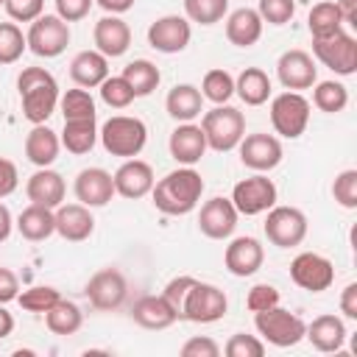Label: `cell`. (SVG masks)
I'll return each instance as SVG.
<instances>
[{"mask_svg": "<svg viewBox=\"0 0 357 357\" xmlns=\"http://www.w3.org/2000/svg\"><path fill=\"white\" fill-rule=\"evenodd\" d=\"M25 50V33L14 22H0V64H17Z\"/></svg>", "mask_w": 357, "mask_h": 357, "instance_id": "42", "label": "cell"}, {"mask_svg": "<svg viewBox=\"0 0 357 357\" xmlns=\"http://www.w3.org/2000/svg\"><path fill=\"white\" fill-rule=\"evenodd\" d=\"M223 351H226V357H262L265 354V340L257 337V335L237 332L226 340Z\"/></svg>", "mask_w": 357, "mask_h": 357, "instance_id": "46", "label": "cell"}, {"mask_svg": "<svg viewBox=\"0 0 357 357\" xmlns=\"http://www.w3.org/2000/svg\"><path fill=\"white\" fill-rule=\"evenodd\" d=\"M167 151L170 156L178 162V165H198L201 156L206 153V137L201 131V126L195 123H178L173 131H170V139H167Z\"/></svg>", "mask_w": 357, "mask_h": 357, "instance_id": "24", "label": "cell"}, {"mask_svg": "<svg viewBox=\"0 0 357 357\" xmlns=\"http://www.w3.org/2000/svg\"><path fill=\"white\" fill-rule=\"evenodd\" d=\"M112 181H114V195L137 201V198L151 195L156 176H153V167L145 159L134 156V159H123V165L112 173Z\"/></svg>", "mask_w": 357, "mask_h": 357, "instance_id": "18", "label": "cell"}, {"mask_svg": "<svg viewBox=\"0 0 357 357\" xmlns=\"http://www.w3.org/2000/svg\"><path fill=\"white\" fill-rule=\"evenodd\" d=\"M262 231L271 245L276 248H296L307 237V215L298 206H279L273 204L265 212Z\"/></svg>", "mask_w": 357, "mask_h": 357, "instance_id": "8", "label": "cell"}, {"mask_svg": "<svg viewBox=\"0 0 357 357\" xmlns=\"http://www.w3.org/2000/svg\"><path fill=\"white\" fill-rule=\"evenodd\" d=\"M307 28L312 33V39H324V36H332L337 31H343V17L337 11L335 3L324 0V3H315L307 14Z\"/></svg>", "mask_w": 357, "mask_h": 357, "instance_id": "37", "label": "cell"}, {"mask_svg": "<svg viewBox=\"0 0 357 357\" xmlns=\"http://www.w3.org/2000/svg\"><path fill=\"white\" fill-rule=\"evenodd\" d=\"M14 229L20 231L22 240H28V243H42V240H47L50 234H56L53 209L39 206V204H28V206L17 215Z\"/></svg>", "mask_w": 357, "mask_h": 357, "instance_id": "31", "label": "cell"}, {"mask_svg": "<svg viewBox=\"0 0 357 357\" xmlns=\"http://www.w3.org/2000/svg\"><path fill=\"white\" fill-rule=\"evenodd\" d=\"M106 14H126L128 8H134L137 0H95Z\"/></svg>", "mask_w": 357, "mask_h": 357, "instance_id": "56", "label": "cell"}, {"mask_svg": "<svg viewBox=\"0 0 357 357\" xmlns=\"http://www.w3.org/2000/svg\"><path fill=\"white\" fill-rule=\"evenodd\" d=\"M237 153H240L243 167H248V170H254V173H271L273 167L282 165L284 148H282V142H279L276 134L254 131V134H245V137L240 139Z\"/></svg>", "mask_w": 357, "mask_h": 357, "instance_id": "13", "label": "cell"}, {"mask_svg": "<svg viewBox=\"0 0 357 357\" xmlns=\"http://www.w3.org/2000/svg\"><path fill=\"white\" fill-rule=\"evenodd\" d=\"M273 86H271V78L265 70L259 67H245L237 78H234V95L245 103V106H262L268 103Z\"/></svg>", "mask_w": 357, "mask_h": 357, "instance_id": "32", "label": "cell"}, {"mask_svg": "<svg viewBox=\"0 0 357 357\" xmlns=\"http://www.w3.org/2000/svg\"><path fill=\"white\" fill-rule=\"evenodd\" d=\"M262 17L257 14V8H234L226 14V39L234 45V47H251L262 39Z\"/></svg>", "mask_w": 357, "mask_h": 357, "instance_id": "27", "label": "cell"}, {"mask_svg": "<svg viewBox=\"0 0 357 357\" xmlns=\"http://www.w3.org/2000/svg\"><path fill=\"white\" fill-rule=\"evenodd\" d=\"M61 151V139L53 128H47V123H36L28 137H25V159L33 167H50L59 159Z\"/></svg>", "mask_w": 357, "mask_h": 357, "instance_id": "28", "label": "cell"}, {"mask_svg": "<svg viewBox=\"0 0 357 357\" xmlns=\"http://www.w3.org/2000/svg\"><path fill=\"white\" fill-rule=\"evenodd\" d=\"M131 321L142 329H151V332H159V329H167L178 321L176 310L170 307V301L159 293V296H142L134 301L131 307Z\"/></svg>", "mask_w": 357, "mask_h": 357, "instance_id": "26", "label": "cell"}, {"mask_svg": "<svg viewBox=\"0 0 357 357\" xmlns=\"http://www.w3.org/2000/svg\"><path fill=\"white\" fill-rule=\"evenodd\" d=\"M254 326L259 332V337L276 349H293L296 343L304 340V321L284 310V307H268V310H259L254 312Z\"/></svg>", "mask_w": 357, "mask_h": 357, "instance_id": "5", "label": "cell"}, {"mask_svg": "<svg viewBox=\"0 0 357 357\" xmlns=\"http://www.w3.org/2000/svg\"><path fill=\"white\" fill-rule=\"evenodd\" d=\"M84 293H86V298H89V304L95 310L112 312V310H120L123 307V301L128 296V282H126V276H123L120 268H112L109 265V268H100V271H95L89 276Z\"/></svg>", "mask_w": 357, "mask_h": 357, "instance_id": "14", "label": "cell"}, {"mask_svg": "<svg viewBox=\"0 0 357 357\" xmlns=\"http://www.w3.org/2000/svg\"><path fill=\"white\" fill-rule=\"evenodd\" d=\"M310 100L301 92L284 89L271 98V126L284 139H298L310 126Z\"/></svg>", "mask_w": 357, "mask_h": 357, "instance_id": "6", "label": "cell"}, {"mask_svg": "<svg viewBox=\"0 0 357 357\" xmlns=\"http://www.w3.org/2000/svg\"><path fill=\"white\" fill-rule=\"evenodd\" d=\"M61 148H67V153L73 156H84L95 148L98 142V117L92 120H64V131H61Z\"/></svg>", "mask_w": 357, "mask_h": 357, "instance_id": "33", "label": "cell"}, {"mask_svg": "<svg viewBox=\"0 0 357 357\" xmlns=\"http://www.w3.org/2000/svg\"><path fill=\"white\" fill-rule=\"evenodd\" d=\"M53 218H56V234L67 243H84L95 231L92 209L84 204H59L53 209Z\"/></svg>", "mask_w": 357, "mask_h": 357, "instance_id": "23", "label": "cell"}, {"mask_svg": "<svg viewBox=\"0 0 357 357\" xmlns=\"http://www.w3.org/2000/svg\"><path fill=\"white\" fill-rule=\"evenodd\" d=\"M229 310V298L226 293L212 284V282H192V287L187 290L184 307H181V321L190 324H215L226 315Z\"/></svg>", "mask_w": 357, "mask_h": 357, "instance_id": "9", "label": "cell"}, {"mask_svg": "<svg viewBox=\"0 0 357 357\" xmlns=\"http://www.w3.org/2000/svg\"><path fill=\"white\" fill-rule=\"evenodd\" d=\"M178 351H181V357H218L220 354V346L212 337H206V335H195Z\"/></svg>", "mask_w": 357, "mask_h": 357, "instance_id": "50", "label": "cell"}, {"mask_svg": "<svg viewBox=\"0 0 357 357\" xmlns=\"http://www.w3.org/2000/svg\"><path fill=\"white\" fill-rule=\"evenodd\" d=\"M20 296V279L11 268H3L0 265V304H8V301H17Z\"/></svg>", "mask_w": 357, "mask_h": 357, "instance_id": "53", "label": "cell"}, {"mask_svg": "<svg viewBox=\"0 0 357 357\" xmlns=\"http://www.w3.org/2000/svg\"><path fill=\"white\" fill-rule=\"evenodd\" d=\"M17 92H20L22 117L33 126L47 123L50 114L59 106V98H61L59 95V81L45 67H25L17 75Z\"/></svg>", "mask_w": 357, "mask_h": 357, "instance_id": "2", "label": "cell"}, {"mask_svg": "<svg viewBox=\"0 0 357 357\" xmlns=\"http://www.w3.org/2000/svg\"><path fill=\"white\" fill-rule=\"evenodd\" d=\"M45 326L53 332V335H75L81 326H84V312L75 301H67V298H59L47 312H45Z\"/></svg>", "mask_w": 357, "mask_h": 357, "instance_id": "34", "label": "cell"}, {"mask_svg": "<svg viewBox=\"0 0 357 357\" xmlns=\"http://www.w3.org/2000/svg\"><path fill=\"white\" fill-rule=\"evenodd\" d=\"M276 78L284 89H293V92H301V89H312V84L318 81V67H315V59L301 50V47H293V50H284L279 59H276Z\"/></svg>", "mask_w": 357, "mask_h": 357, "instance_id": "16", "label": "cell"}, {"mask_svg": "<svg viewBox=\"0 0 357 357\" xmlns=\"http://www.w3.org/2000/svg\"><path fill=\"white\" fill-rule=\"evenodd\" d=\"M0 6H3V0H0Z\"/></svg>", "mask_w": 357, "mask_h": 357, "instance_id": "59", "label": "cell"}, {"mask_svg": "<svg viewBox=\"0 0 357 357\" xmlns=\"http://www.w3.org/2000/svg\"><path fill=\"white\" fill-rule=\"evenodd\" d=\"M332 198L343 206V209H357V170L346 167L335 176L332 181Z\"/></svg>", "mask_w": 357, "mask_h": 357, "instance_id": "44", "label": "cell"}, {"mask_svg": "<svg viewBox=\"0 0 357 357\" xmlns=\"http://www.w3.org/2000/svg\"><path fill=\"white\" fill-rule=\"evenodd\" d=\"M56 3V14L64 22H78L89 14V8L95 6V0H53Z\"/></svg>", "mask_w": 357, "mask_h": 357, "instance_id": "51", "label": "cell"}, {"mask_svg": "<svg viewBox=\"0 0 357 357\" xmlns=\"http://www.w3.org/2000/svg\"><path fill=\"white\" fill-rule=\"evenodd\" d=\"M120 75L128 81V86L134 89L137 98H148V95L159 86V81H162L159 67H156L153 61H148V59H134V61H128Z\"/></svg>", "mask_w": 357, "mask_h": 357, "instance_id": "35", "label": "cell"}, {"mask_svg": "<svg viewBox=\"0 0 357 357\" xmlns=\"http://www.w3.org/2000/svg\"><path fill=\"white\" fill-rule=\"evenodd\" d=\"M257 14L262 17V22L268 25H287L296 14V0H259L257 3Z\"/></svg>", "mask_w": 357, "mask_h": 357, "instance_id": "45", "label": "cell"}, {"mask_svg": "<svg viewBox=\"0 0 357 357\" xmlns=\"http://www.w3.org/2000/svg\"><path fill=\"white\" fill-rule=\"evenodd\" d=\"M20 187V170L11 159L0 156V198H8Z\"/></svg>", "mask_w": 357, "mask_h": 357, "instance_id": "52", "label": "cell"}, {"mask_svg": "<svg viewBox=\"0 0 357 357\" xmlns=\"http://www.w3.org/2000/svg\"><path fill=\"white\" fill-rule=\"evenodd\" d=\"M276 304H279V290L273 284H268V282L254 284L248 290V296H245V307L251 312H259V310H268V307H276Z\"/></svg>", "mask_w": 357, "mask_h": 357, "instance_id": "48", "label": "cell"}, {"mask_svg": "<svg viewBox=\"0 0 357 357\" xmlns=\"http://www.w3.org/2000/svg\"><path fill=\"white\" fill-rule=\"evenodd\" d=\"M11 231H14V218H11L8 206L0 204V243H6L11 237Z\"/></svg>", "mask_w": 357, "mask_h": 357, "instance_id": "57", "label": "cell"}, {"mask_svg": "<svg viewBox=\"0 0 357 357\" xmlns=\"http://www.w3.org/2000/svg\"><path fill=\"white\" fill-rule=\"evenodd\" d=\"M73 192L75 201L89 206V209H100L114 198V181L112 173L103 167H84L78 170L75 181H73Z\"/></svg>", "mask_w": 357, "mask_h": 357, "instance_id": "19", "label": "cell"}, {"mask_svg": "<svg viewBox=\"0 0 357 357\" xmlns=\"http://www.w3.org/2000/svg\"><path fill=\"white\" fill-rule=\"evenodd\" d=\"M100 100L109 109H128L137 100V95H134V89L128 86V81L123 75H109L100 84Z\"/></svg>", "mask_w": 357, "mask_h": 357, "instance_id": "43", "label": "cell"}, {"mask_svg": "<svg viewBox=\"0 0 357 357\" xmlns=\"http://www.w3.org/2000/svg\"><path fill=\"white\" fill-rule=\"evenodd\" d=\"M290 279L307 293H324L335 284V265L329 257L315 251H301L290 262Z\"/></svg>", "mask_w": 357, "mask_h": 357, "instance_id": "12", "label": "cell"}, {"mask_svg": "<svg viewBox=\"0 0 357 357\" xmlns=\"http://www.w3.org/2000/svg\"><path fill=\"white\" fill-rule=\"evenodd\" d=\"M335 6L343 17V25L357 28V0H335Z\"/></svg>", "mask_w": 357, "mask_h": 357, "instance_id": "55", "label": "cell"}, {"mask_svg": "<svg viewBox=\"0 0 357 357\" xmlns=\"http://www.w3.org/2000/svg\"><path fill=\"white\" fill-rule=\"evenodd\" d=\"M59 109L64 114V120H92L98 117L95 109V98L89 95V89L84 86H73L59 98Z\"/></svg>", "mask_w": 357, "mask_h": 357, "instance_id": "39", "label": "cell"}, {"mask_svg": "<svg viewBox=\"0 0 357 357\" xmlns=\"http://www.w3.org/2000/svg\"><path fill=\"white\" fill-rule=\"evenodd\" d=\"M340 312L349 318V321H357V282H349L343 290H340Z\"/></svg>", "mask_w": 357, "mask_h": 357, "instance_id": "54", "label": "cell"}, {"mask_svg": "<svg viewBox=\"0 0 357 357\" xmlns=\"http://www.w3.org/2000/svg\"><path fill=\"white\" fill-rule=\"evenodd\" d=\"M25 195L31 204L56 209L59 204H64V195H67L64 176L53 167H36L25 181Z\"/></svg>", "mask_w": 357, "mask_h": 357, "instance_id": "22", "label": "cell"}, {"mask_svg": "<svg viewBox=\"0 0 357 357\" xmlns=\"http://www.w3.org/2000/svg\"><path fill=\"white\" fill-rule=\"evenodd\" d=\"M229 14V0H184V17L195 25H215Z\"/></svg>", "mask_w": 357, "mask_h": 357, "instance_id": "40", "label": "cell"}, {"mask_svg": "<svg viewBox=\"0 0 357 357\" xmlns=\"http://www.w3.org/2000/svg\"><path fill=\"white\" fill-rule=\"evenodd\" d=\"M70 36V22H64L59 14H42L31 22L25 42L36 59H56L67 50Z\"/></svg>", "mask_w": 357, "mask_h": 357, "instance_id": "7", "label": "cell"}, {"mask_svg": "<svg viewBox=\"0 0 357 357\" xmlns=\"http://www.w3.org/2000/svg\"><path fill=\"white\" fill-rule=\"evenodd\" d=\"M165 112L176 123H192L204 112V95L195 84H176L165 98Z\"/></svg>", "mask_w": 357, "mask_h": 357, "instance_id": "30", "label": "cell"}, {"mask_svg": "<svg viewBox=\"0 0 357 357\" xmlns=\"http://www.w3.org/2000/svg\"><path fill=\"white\" fill-rule=\"evenodd\" d=\"M98 139L106 153L120 159H134L148 142V126L131 114H114L98 128Z\"/></svg>", "mask_w": 357, "mask_h": 357, "instance_id": "3", "label": "cell"}, {"mask_svg": "<svg viewBox=\"0 0 357 357\" xmlns=\"http://www.w3.org/2000/svg\"><path fill=\"white\" fill-rule=\"evenodd\" d=\"M70 78L75 86L92 89L109 78V59L100 50H81L70 61Z\"/></svg>", "mask_w": 357, "mask_h": 357, "instance_id": "29", "label": "cell"}, {"mask_svg": "<svg viewBox=\"0 0 357 357\" xmlns=\"http://www.w3.org/2000/svg\"><path fill=\"white\" fill-rule=\"evenodd\" d=\"M312 106L324 114H337L349 106V89L340 81H315L312 84Z\"/></svg>", "mask_w": 357, "mask_h": 357, "instance_id": "36", "label": "cell"}, {"mask_svg": "<svg viewBox=\"0 0 357 357\" xmlns=\"http://www.w3.org/2000/svg\"><path fill=\"white\" fill-rule=\"evenodd\" d=\"M198 89H201L204 100H209V103H215V106L229 103V100L234 98V75H231L229 70H223V67H215V70H209V73L204 75V81H201Z\"/></svg>", "mask_w": 357, "mask_h": 357, "instance_id": "38", "label": "cell"}, {"mask_svg": "<svg viewBox=\"0 0 357 357\" xmlns=\"http://www.w3.org/2000/svg\"><path fill=\"white\" fill-rule=\"evenodd\" d=\"M3 8L14 22H33L45 14V0H3Z\"/></svg>", "mask_w": 357, "mask_h": 357, "instance_id": "47", "label": "cell"}, {"mask_svg": "<svg viewBox=\"0 0 357 357\" xmlns=\"http://www.w3.org/2000/svg\"><path fill=\"white\" fill-rule=\"evenodd\" d=\"M276 198H279V190H276L273 178H268L265 173H254L248 178H240L231 190V204L245 218L268 212L276 204Z\"/></svg>", "mask_w": 357, "mask_h": 357, "instance_id": "11", "label": "cell"}, {"mask_svg": "<svg viewBox=\"0 0 357 357\" xmlns=\"http://www.w3.org/2000/svg\"><path fill=\"white\" fill-rule=\"evenodd\" d=\"M192 282H195V276H173L167 284H165V290H162V296L170 301V307L176 310V315H178V321H181V307H184V298H187V290L192 287Z\"/></svg>", "mask_w": 357, "mask_h": 357, "instance_id": "49", "label": "cell"}, {"mask_svg": "<svg viewBox=\"0 0 357 357\" xmlns=\"http://www.w3.org/2000/svg\"><path fill=\"white\" fill-rule=\"evenodd\" d=\"M237 218H240V212L234 209L231 198L215 195V198H209V201L201 204L198 229L209 240H229L234 234V229H237Z\"/></svg>", "mask_w": 357, "mask_h": 357, "instance_id": "17", "label": "cell"}, {"mask_svg": "<svg viewBox=\"0 0 357 357\" xmlns=\"http://www.w3.org/2000/svg\"><path fill=\"white\" fill-rule=\"evenodd\" d=\"M346 324H343V318H337V315H332V312H326V315H318V318H312L307 326H304V337L310 340V346L315 349V351H321V354H335V351H340L343 349V343H346Z\"/></svg>", "mask_w": 357, "mask_h": 357, "instance_id": "25", "label": "cell"}, {"mask_svg": "<svg viewBox=\"0 0 357 357\" xmlns=\"http://www.w3.org/2000/svg\"><path fill=\"white\" fill-rule=\"evenodd\" d=\"M201 131L206 137V148H212L215 153H229L245 137V114L229 103H220L204 112Z\"/></svg>", "mask_w": 357, "mask_h": 357, "instance_id": "4", "label": "cell"}, {"mask_svg": "<svg viewBox=\"0 0 357 357\" xmlns=\"http://www.w3.org/2000/svg\"><path fill=\"white\" fill-rule=\"evenodd\" d=\"M14 332V315L6 310V304H0V340L8 337Z\"/></svg>", "mask_w": 357, "mask_h": 357, "instance_id": "58", "label": "cell"}, {"mask_svg": "<svg viewBox=\"0 0 357 357\" xmlns=\"http://www.w3.org/2000/svg\"><path fill=\"white\" fill-rule=\"evenodd\" d=\"M201 195H204V178L195 167H187V165H181V167L170 170L167 176H162L159 181H153V190H151L153 206L170 218L190 215L201 204Z\"/></svg>", "mask_w": 357, "mask_h": 357, "instance_id": "1", "label": "cell"}, {"mask_svg": "<svg viewBox=\"0 0 357 357\" xmlns=\"http://www.w3.org/2000/svg\"><path fill=\"white\" fill-rule=\"evenodd\" d=\"M190 39H192V22L181 14H165L148 25V45L156 53H165V56L181 53L187 50Z\"/></svg>", "mask_w": 357, "mask_h": 357, "instance_id": "15", "label": "cell"}, {"mask_svg": "<svg viewBox=\"0 0 357 357\" xmlns=\"http://www.w3.org/2000/svg\"><path fill=\"white\" fill-rule=\"evenodd\" d=\"M92 42L106 59H120L131 47V28L126 20H120V14H106L95 22Z\"/></svg>", "mask_w": 357, "mask_h": 357, "instance_id": "21", "label": "cell"}, {"mask_svg": "<svg viewBox=\"0 0 357 357\" xmlns=\"http://www.w3.org/2000/svg\"><path fill=\"white\" fill-rule=\"evenodd\" d=\"M262 262H265V245L257 237H248V234L229 240V245L223 251V265L237 279L254 276L262 268Z\"/></svg>", "mask_w": 357, "mask_h": 357, "instance_id": "20", "label": "cell"}, {"mask_svg": "<svg viewBox=\"0 0 357 357\" xmlns=\"http://www.w3.org/2000/svg\"><path fill=\"white\" fill-rule=\"evenodd\" d=\"M61 298V293L50 284H33V287H25L20 296H17V304L25 310V312H47L56 301Z\"/></svg>", "mask_w": 357, "mask_h": 357, "instance_id": "41", "label": "cell"}, {"mask_svg": "<svg viewBox=\"0 0 357 357\" xmlns=\"http://www.w3.org/2000/svg\"><path fill=\"white\" fill-rule=\"evenodd\" d=\"M312 56L340 78L357 73V39L346 31H337L324 39H312Z\"/></svg>", "mask_w": 357, "mask_h": 357, "instance_id": "10", "label": "cell"}]
</instances>
